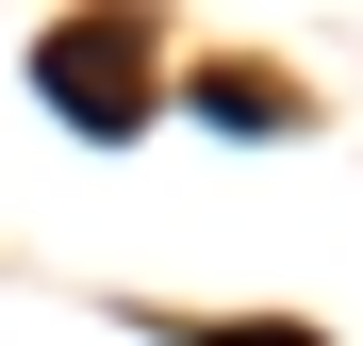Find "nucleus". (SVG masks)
<instances>
[{
    "label": "nucleus",
    "instance_id": "1",
    "mask_svg": "<svg viewBox=\"0 0 363 346\" xmlns=\"http://www.w3.org/2000/svg\"><path fill=\"white\" fill-rule=\"evenodd\" d=\"M33 83H50V115H83V132H133L149 115V33L133 17H67V33H33Z\"/></svg>",
    "mask_w": 363,
    "mask_h": 346
},
{
    "label": "nucleus",
    "instance_id": "2",
    "mask_svg": "<svg viewBox=\"0 0 363 346\" xmlns=\"http://www.w3.org/2000/svg\"><path fill=\"white\" fill-rule=\"evenodd\" d=\"M199 346H314L297 313H231V330H199Z\"/></svg>",
    "mask_w": 363,
    "mask_h": 346
}]
</instances>
